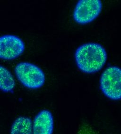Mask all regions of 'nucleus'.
<instances>
[{
    "label": "nucleus",
    "instance_id": "obj_1",
    "mask_svg": "<svg viewBox=\"0 0 121 134\" xmlns=\"http://www.w3.org/2000/svg\"><path fill=\"white\" fill-rule=\"evenodd\" d=\"M75 59L78 68L81 71L92 74L102 69L107 62V53L98 43H85L76 51Z\"/></svg>",
    "mask_w": 121,
    "mask_h": 134
},
{
    "label": "nucleus",
    "instance_id": "obj_2",
    "mask_svg": "<svg viewBox=\"0 0 121 134\" xmlns=\"http://www.w3.org/2000/svg\"><path fill=\"white\" fill-rule=\"evenodd\" d=\"M14 71L17 79L28 88H40L45 83L46 77L43 70L31 63L20 62L16 66Z\"/></svg>",
    "mask_w": 121,
    "mask_h": 134
},
{
    "label": "nucleus",
    "instance_id": "obj_3",
    "mask_svg": "<svg viewBox=\"0 0 121 134\" xmlns=\"http://www.w3.org/2000/svg\"><path fill=\"white\" fill-rule=\"evenodd\" d=\"M100 88L110 99H121V72L119 67L110 66L104 70L100 77Z\"/></svg>",
    "mask_w": 121,
    "mask_h": 134
},
{
    "label": "nucleus",
    "instance_id": "obj_4",
    "mask_svg": "<svg viewBox=\"0 0 121 134\" xmlns=\"http://www.w3.org/2000/svg\"><path fill=\"white\" fill-rule=\"evenodd\" d=\"M102 9L100 0H80L76 5L73 18L78 24H87L99 16Z\"/></svg>",
    "mask_w": 121,
    "mask_h": 134
},
{
    "label": "nucleus",
    "instance_id": "obj_5",
    "mask_svg": "<svg viewBox=\"0 0 121 134\" xmlns=\"http://www.w3.org/2000/svg\"><path fill=\"white\" fill-rule=\"evenodd\" d=\"M25 44L19 37L11 35L0 36V59L14 60L24 53Z\"/></svg>",
    "mask_w": 121,
    "mask_h": 134
},
{
    "label": "nucleus",
    "instance_id": "obj_6",
    "mask_svg": "<svg viewBox=\"0 0 121 134\" xmlns=\"http://www.w3.org/2000/svg\"><path fill=\"white\" fill-rule=\"evenodd\" d=\"M53 116L50 111L43 110L37 114L32 122L33 134H53Z\"/></svg>",
    "mask_w": 121,
    "mask_h": 134
},
{
    "label": "nucleus",
    "instance_id": "obj_7",
    "mask_svg": "<svg viewBox=\"0 0 121 134\" xmlns=\"http://www.w3.org/2000/svg\"><path fill=\"white\" fill-rule=\"evenodd\" d=\"M10 134H33L31 120L24 116L18 118L12 124Z\"/></svg>",
    "mask_w": 121,
    "mask_h": 134
},
{
    "label": "nucleus",
    "instance_id": "obj_8",
    "mask_svg": "<svg viewBox=\"0 0 121 134\" xmlns=\"http://www.w3.org/2000/svg\"><path fill=\"white\" fill-rule=\"evenodd\" d=\"M15 81L11 72L6 68L0 65V90L5 93L12 92Z\"/></svg>",
    "mask_w": 121,
    "mask_h": 134
},
{
    "label": "nucleus",
    "instance_id": "obj_9",
    "mask_svg": "<svg viewBox=\"0 0 121 134\" xmlns=\"http://www.w3.org/2000/svg\"><path fill=\"white\" fill-rule=\"evenodd\" d=\"M79 134H94L93 133L91 130L89 129V128H87V129L86 127H84L80 130Z\"/></svg>",
    "mask_w": 121,
    "mask_h": 134
}]
</instances>
